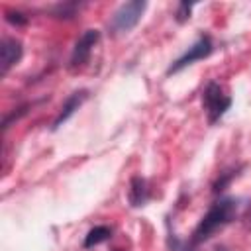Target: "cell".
<instances>
[{
    "label": "cell",
    "mask_w": 251,
    "mask_h": 251,
    "mask_svg": "<svg viewBox=\"0 0 251 251\" xmlns=\"http://www.w3.org/2000/svg\"><path fill=\"white\" fill-rule=\"evenodd\" d=\"M4 18H6L8 24H12V25H16V27L27 25V22H29V18H27L24 12H20V10H8Z\"/></svg>",
    "instance_id": "obj_14"
},
{
    "label": "cell",
    "mask_w": 251,
    "mask_h": 251,
    "mask_svg": "<svg viewBox=\"0 0 251 251\" xmlns=\"http://www.w3.org/2000/svg\"><path fill=\"white\" fill-rule=\"evenodd\" d=\"M237 171H239V169H229V171L220 173V176H218L216 182L212 184V192H214V194H222V192L229 186V182L237 176Z\"/></svg>",
    "instance_id": "obj_11"
},
{
    "label": "cell",
    "mask_w": 251,
    "mask_h": 251,
    "mask_svg": "<svg viewBox=\"0 0 251 251\" xmlns=\"http://www.w3.org/2000/svg\"><path fill=\"white\" fill-rule=\"evenodd\" d=\"M235 212H237V200L235 198L224 196V198L216 200L208 208V212L202 216V220L198 222V226L194 227L192 237H190V243L196 247V245L208 241L218 229L226 227L235 218Z\"/></svg>",
    "instance_id": "obj_1"
},
{
    "label": "cell",
    "mask_w": 251,
    "mask_h": 251,
    "mask_svg": "<svg viewBox=\"0 0 251 251\" xmlns=\"http://www.w3.org/2000/svg\"><path fill=\"white\" fill-rule=\"evenodd\" d=\"M24 55V47L14 37H2L0 41V73L6 75L14 65L20 63Z\"/></svg>",
    "instance_id": "obj_6"
},
{
    "label": "cell",
    "mask_w": 251,
    "mask_h": 251,
    "mask_svg": "<svg viewBox=\"0 0 251 251\" xmlns=\"http://www.w3.org/2000/svg\"><path fill=\"white\" fill-rule=\"evenodd\" d=\"M29 108H31V104H22V106H18V108H14L12 112H8V114H4V120H2V129L6 131L10 126H12V122H18L22 116H25L27 112H29Z\"/></svg>",
    "instance_id": "obj_12"
},
{
    "label": "cell",
    "mask_w": 251,
    "mask_h": 251,
    "mask_svg": "<svg viewBox=\"0 0 251 251\" xmlns=\"http://www.w3.org/2000/svg\"><path fill=\"white\" fill-rule=\"evenodd\" d=\"M145 8H147V2H143V0H131V2L122 4V6L114 12L112 20L108 22L110 33L122 35V33L131 31V29L139 24V20H141Z\"/></svg>",
    "instance_id": "obj_2"
},
{
    "label": "cell",
    "mask_w": 251,
    "mask_h": 251,
    "mask_svg": "<svg viewBox=\"0 0 251 251\" xmlns=\"http://www.w3.org/2000/svg\"><path fill=\"white\" fill-rule=\"evenodd\" d=\"M86 96H88V92L86 90H76V92H73L65 102H63V106H61V110H59V114H57V118L53 120V124H51V129H59L78 108H80V104L86 100Z\"/></svg>",
    "instance_id": "obj_7"
},
{
    "label": "cell",
    "mask_w": 251,
    "mask_h": 251,
    "mask_svg": "<svg viewBox=\"0 0 251 251\" xmlns=\"http://www.w3.org/2000/svg\"><path fill=\"white\" fill-rule=\"evenodd\" d=\"M212 49H214V45H212L210 35H200V37H198V39L188 47V51H186L184 55H180L176 61H173V63H171V67L167 69V75H175V73L182 71L184 67L192 65L194 61L206 59V57L212 53Z\"/></svg>",
    "instance_id": "obj_4"
},
{
    "label": "cell",
    "mask_w": 251,
    "mask_h": 251,
    "mask_svg": "<svg viewBox=\"0 0 251 251\" xmlns=\"http://www.w3.org/2000/svg\"><path fill=\"white\" fill-rule=\"evenodd\" d=\"M127 198H129V204H131L133 208H139V206H143V204L149 200V188H147L145 178H141V176H137V175L131 176Z\"/></svg>",
    "instance_id": "obj_8"
},
{
    "label": "cell",
    "mask_w": 251,
    "mask_h": 251,
    "mask_svg": "<svg viewBox=\"0 0 251 251\" xmlns=\"http://www.w3.org/2000/svg\"><path fill=\"white\" fill-rule=\"evenodd\" d=\"M98 39H100V31L98 29L82 31V35L76 39V43L73 47V53H71V59H69V69L71 71H78L88 63L90 53H92L94 45L98 43Z\"/></svg>",
    "instance_id": "obj_5"
},
{
    "label": "cell",
    "mask_w": 251,
    "mask_h": 251,
    "mask_svg": "<svg viewBox=\"0 0 251 251\" xmlns=\"http://www.w3.org/2000/svg\"><path fill=\"white\" fill-rule=\"evenodd\" d=\"M202 104H204V110L208 114V124L214 126L224 114L226 110H229L231 106V98L227 94H224L222 86L216 82V80H210L204 88V94H202Z\"/></svg>",
    "instance_id": "obj_3"
},
{
    "label": "cell",
    "mask_w": 251,
    "mask_h": 251,
    "mask_svg": "<svg viewBox=\"0 0 251 251\" xmlns=\"http://www.w3.org/2000/svg\"><path fill=\"white\" fill-rule=\"evenodd\" d=\"M112 251H122V249H112Z\"/></svg>",
    "instance_id": "obj_18"
},
{
    "label": "cell",
    "mask_w": 251,
    "mask_h": 251,
    "mask_svg": "<svg viewBox=\"0 0 251 251\" xmlns=\"http://www.w3.org/2000/svg\"><path fill=\"white\" fill-rule=\"evenodd\" d=\"M80 2H57L55 6L49 8V14L57 20H73L76 12L80 10Z\"/></svg>",
    "instance_id": "obj_9"
},
{
    "label": "cell",
    "mask_w": 251,
    "mask_h": 251,
    "mask_svg": "<svg viewBox=\"0 0 251 251\" xmlns=\"http://www.w3.org/2000/svg\"><path fill=\"white\" fill-rule=\"evenodd\" d=\"M167 243H169V249H171V251H196L190 241H184V239H180V237L175 235V233H169Z\"/></svg>",
    "instance_id": "obj_13"
},
{
    "label": "cell",
    "mask_w": 251,
    "mask_h": 251,
    "mask_svg": "<svg viewBox=\"0 0 251 251\" xmlns=\"http://www.w3.org/2000/svg\"><path fill=\"white\" fill-rule=\"evenodd\" d=\"M190 10H192V4H188V2H180L178 8H176V14H175L176 22H178V24H184V22L190 18Z\"/></svg>",
    "instance_id": "obj_15"
},
{
    "label": "cell",
    "mask_w": 251,
    "mask_h": 251,
    "mask_svg": "<svg viewBox=\"0 0 251 251\" xmlns=\"http://www.w3.org/2000/svg\"><path fill=\"white\" fill-rule=\"evenodd\" d=\"M110 235H112V229H110L108 226H94V227L86 233L82 247H84V249H90V247H94V245H98V243L110 239Z\"/></svg>",
    "instance_id": "obj_10"
},
{
    "label": "cell",
    "mask_w": 251,
    "mask_h": 251,
    "mask_svg": "<svg viewBox=\"0 0 251 251\" xmlns=\"http://www.w3.org/2000/svg\"><path fill=\"white\" fill-rule=\"evenodd\" d=\"M243 226H245V229H251V204H249V206H247V210H245Z\"/></svg>",
    "instance_id": "obj_16"
},
{
    "label": "cell",
    "mask_w": 251,
    "mask_h": 251,
    "mask_svg": "<svg viewBox=\"0 0 251 251\" xmlns=\"http://www.w3.org/2000/svg\"><path fill=\"white\" fill-rule=\"evenodd\" d=\"M214 251H227L226 247H218V249H214Z\"/></svg>",
    "instance_id": "obj_17"
}]
</instances>
